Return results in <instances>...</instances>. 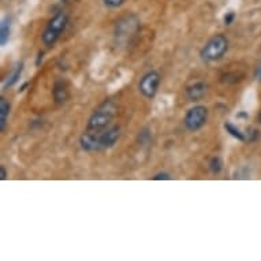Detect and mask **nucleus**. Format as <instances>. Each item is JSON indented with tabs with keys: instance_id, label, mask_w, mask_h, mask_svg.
<instances>
[{
	"instance_id": "nucleus-1",
	"label": "nucleus",
	"mask_w": 261,
	"mask_h": 261,
	"mask_svg": "<svg viewBox=\"0 0 261 261\" xmlns=\"http://www.w3.org/2000/svg\"><path fill=\"white\" fill-rule=\"evenodd\" d=\"M116 114H118V106L115 104V101L106 100L90 115L85 130L96 132V133L103 132V130L110 127L112 120L115 119Z\"/></svg>"
},
{
	"instance_id": "nucleus-2",
	"label": "nucleus",
	"mask_w": 261,
	"mask_h": 261,
	"mask_svg": "<svg viewBox=\"0 0 261 261\" xmlns=\"http://www.w3.org/2000/svg\"><path fill=\"white\" fill-rule=\"evenodd\" d=\"M69 23V15L64 11H58L54 17L48 21L45 29L41 33V41L45 47L51 48L54 47L58 40L60 39V36L63 35L64 30L67 28Z\"/></svg>"
},
{
	"instance_id": "nucleus-3",
	"label": "nucleus",
	"mask_w": 261,
	"mask_h": 261,
	"mask_svg": "<svg viewBox=\"0 0 261 261\" xmlns=\"http://www.w3.org/2000/svg\"><path fill=\"white\" fill-rule=\"evenodd\" d=\"M230 48V41L224 35H215L211 37L200 51V58L205 63H215L223 59Z\"/></svg>"
},
{
	"instance_id": "nucleus-4",
	"label": "nucleus",
	"mask_w": 261,
	"mask_h": 261,
	"mask_svg": "<svg viewBox=\"0 0 261 261\" xmlns=\"http://www.w3.org/2000/svg\"><path fill=\"white\" fill-rule=\"evenodd\" d=\"M140 29V21L137 15L128 14L119 18L115 23L114 35H115L116 43H127L130 37H133Z\"/></svg>"
},
{
	"instance_id": "nucleus-5",
	"label": "nucleus",
	"mask_w": 261,
	"mask_h": 261,
	"mask_svg": "<svg viewBox=\"0 0 261 261\" xmlns=\"http://www.w3.org/2000/svg\"><path fill=\"white\" fill-rule=\"evenodd\" d=\"M208 115H210L208 108L205 106H201V104H197L194 107L189 108L184 118L185 127L189 132L196 133V132L201 130L205 126L206 122H208Z\"/></svg>"
},
{
	"instance_id": "nucleus-6",
	"label": "nucleus",
	"mask_w": 261,
	"mask_h": 261,
	"mask_svg": "<svg viewBox=\"0 0 261 261\" xmlns=\"http://www.w3.org/2000/svg\"><path fill=\"white\" fill-rule=\"evenodd\" d=\"M160 84H162V75L156 70H150V71H146L141 78H140V82H138V92L145 97V99H154L156 94L159 92V88H160Z\"/></svg>"
},
{
	"instance_id": "nucleus-7",
	"label": "nucleus",
	"mask_w": 261,
	"mask_h": 261,
	"mask_svg": "<svg viewBox=\"0 0 261 261\" xmlns=\"http://www.w3.org/2000/svg\"><path fill=\"white\" fill-rule=\"evenodd\" d=\"M120 137H122V128L118 124L110 126V127L103 130V132H100V150H107L114 148L120 140Z\"/></svg>"
},
{
	"instance_id": "nucleus-8",
	"label": "nucleus",
	"mask_w": 261,
	"mask_h": 261,
	"mask_svg": "<svg viewBox=\"0 0 261 261\" xmlns=\"http://www.w3.org/2000/svg\"><path fill=\"white\" fill-rule=\"evenodd\" d=\"M99 136L100 133L85 130V132L81 134V137H80V146H81V149L85 150V152H89V153H92V152H99Z\"/></svg>"
},
{
	"instance_id": "nucleus-9",
	"label": "nucleus",
	"mask_w": 261,
	"mask_h": 261,
	"mask_svg": "<svg viewBox=\"0 0 261 261\" xmlns=\"http://www.w3.org/2000/svg\"><path fill=\"white\" fill-rule=\"evenodd\" d=\"M186 93V97H188L190 101L196 103V101H200L205 97V94L208 93V84L202 81L194 82L192 85H189L185 90Z\"/></svg>"
},
{
	"instance_id": "nucleus-10",
	"label": "nucleus",
	"mask_w": 261,
	"mask_h": 261,
	"mask_svg": "<svg viewBox=\"0 0 261 261\" xmlns=\"http://www.w3.org/2000/svg\"><path fill=\"white\" fill-rule=\"evenodd\" d=\"M52 97H54V101L56 104H59V106L67 103L70 93L69 86H67L64 80H56L55 84H54V88H52Z\"/></svg>"
},
{
	"instance_id": "nucleus-11",
	"label": "nucleus",
	"mask_w": 261,
	"mask_h": 261,
	"mask_svg": "<svg viewBox=\"0 0 261 261\" xmlns=\"http://www.w3.org/2000/svg\"><path fill=\"white\" fill-rule=\"evenodd\" d=\"M10 111H11V104L6 97H0V130L2 133H5L7 128V123H9Z\"/></svg>"
},
{
	"instance_id": "nucleus-12",
	"label": "nucleus",
	"mask_w": 261,
	"mask_h": 261,
	"mask_svg": "<svg viewBox=\"0 0 261 261\" xmlns=\"http://www.w3.org/2000/svg\"><path fill=\"white\" fill-rule=\"evenodd\" d=\"M22 71H23V63L22 62H19V63L15 66L13 69V71L7 75V78H6L5 84H3V89H9V88H13L15 84H17L18 81H19V78H21L22 75Z\"/></svg>"
},
{
	"instance_id": "nucleus-13",
	"label": "nucleus",
	"mask_w": 261,
	"mask_h": 261,
	"mask_svg": "<svg viewBox=\"0 0 261 261\" xmlns=\"http://www.w3.org/2000/svg\"><path fill=\"white\" fill-rule=\"evenodd\" d=\"M11 36V18L7 15L0 22V45L5 47Z\"/></svg>"
},
{
	"instance_id": "nucleus-14",
	"label": "nucleus",
	"mask_w": 261,
	"mask_h": 261,
	"mask_svg": "<svg viewBox=\"0 0 261 261\" xmlns=\"http://www.w3.org/2000/svg\"><path fill=\"white\" fill-rule=\"evenodd\" d=\"M223 127L226 130V133L228 134V136H231L234 140H237V141L240 142H246V133H244L237 124H234L232 122H224Z\"/></svg>"
},
{
	"instance_id": "nucleus-15",
	"label": "nucleus",
	"mask_w": 261,
	"mask_h": 261,
	"mask_svg": "<svg viewBox=\"0 0 261 261\" xmlns=\"http://www.w3.org/2000/svg\"><path fill=\"white\" fill-rule=\"evenodd\" d=\"M223 166L224 164H223L222 158H219V156H214L208 163V168H210L211 174H214V175H219L223 171Z\"/></svg>"
},
{
	"instance_id": "nucleus-16",
	"label": "nucleus",
	"mask_w": 261,
	"mask_h": 261,
	"mask_svg": "<svg viewBox=\"0 0 261 261\" xmlns=\"http://www.w3.org/2000/svg\"><path fill=\"white\" fill-rule=\"evenodd\" d=\"M101 2L108 9H119L126 3V0H101Z\"/></svg>"
},
{
	"instance_id": "nucleus-17",
	"label": "nucleus",
	"mask_w": 261,
	"mask_h": 261,
	"mask_svg": "<svg viewBox=\"0 0 261 261\" xmlns=\"http://www.w3.org/2000/svg\"><path fill=\"white\" fill-rule=\"evenodd\" d=\"M138 141H140V144H142V145H145V144H149V142H150V132L148 130V128H142L141 132H140V134H138Z\"/></svg>"
},
{
	"instance_id": "nucleus-18",
	"label": "nucleus",
	"mask_w": 261,
	"mask_h": 261,
	"mask_svg": "<svg viewBox=\"0 0 261 261\" xmlns=\"http://www.w3.org/2000/svg\"><path fill=\"white\" fill-rule=\"evenodd\" d=\"M236 13L234 11H227L224 15H223V23L226 26H231L232 23H234V21H236Z\"/></svg>"
},
{
	"instance_id": "nucleus-19",
	"label": "nucleus",
	"mask_w": 261,
	"mask_h": 261,
	"mask_svg": "<svg viewBox=\"0 0 261 261\" xmlns=\"http://www.w3.org/2000/svg\"><path fill=\"white\" fill-rule=\"evenodd\" d=\"M152 179L153 180H171L172 176L170 172L160 171V172H156V174L152 176Z\"/></svg>"
},
{
	"instance_id": "nucleus-20",
	"label": "nucleus",
	"mask_w": 261,
	"mask_h": 261,
	"mask_svg": "<svg viewBox=\"0 0 261 261\" xmlns=\"http://www.w3.org/2000/svg\"><path fill=\"white\" fill-rule=\"evenodd\" d=\"M260 138H261L260 132H258L257 128H250V133L246 136V141L254 142V141H257V140H260Z\"/></svg>"
},
{
	"instance_id": "nucleus-21",
	"label": "nucleus",
	"mask_w": 261,
	"mask_h": 261,
	"mask_svg": "<svg viewBox=\"0 0 261 261\" xmlns=\"http://www.w3.org/2000/svg\"><path fill=\"white\" fill-rule=\"evenodd\" d=\"M253 77H254V80H256L257 82H261V63L258 64V66L256 67V70H254Z\"/></svg>"
},
{
	"instance_id": "nucleus-22",
	"label": "nucleus",
	"mask_w": 261,
	"mask_h": 261,
	"mask_svg": "<svg viewBox=\"0 0 261 261\" xmlns=\"http://www.w3.org/2000/svg\"><path fill=\"white\" fill-rule=\"evenodd\" d=\"M7 178H9V172H7L5 166H0V179L6 180Z\"/></svg>"
},
{
	"instance_id": "nucleus-23",
	"label": "nucleus",
	"mask_w": 261,
	"mask_h": 261,
	"mask_svg": "<svg viewBox=\"0 0 261 261\" xmlns=\"http://www.w3.org/2000/svg\"><path fill=\"white\" fill-rule=\"evenodd\" d=\"M28 85H29V82H25V84H23V85H22L19 89H18V93H22V92H25L26 86H28Z\"/></svg>"
},
{
	"instance_id": "nucleus-24",
	"label": "nucleus",
	"mask_w": 261,
	"mask_h": 261,
	"mask_svg": "<svg viewBox=\"0 0 261 261\" xmlns=\"http://www.w3.org/2000/svg\"><path fill=\"white\" fill-rule=\"evenodd\" d=\"M40 60H43V52H39V55H37V62H36V66H40Z\"/></svg>"
},
{
	"instance_id": "nucleus-25",
	"label": "nucleus",
	"mask_w": 261,
	"mask_h": 261,
	"mask_svg": "<svg viewBox=\"0 0 261 261\" xmlns=\"http://www.w3.org/2000/svg\"><path fill=\"white\" fill-rule=\"evenodd\" d=\"M258 122H260V126H261V112H260V115H258Z\"/></svg>"
},
{
	"instance_id": "nucleus-26",
	"label": "nucleus",
	"mask_w": 261,
	"mask_h": 261,
	"mask_svg": "<svg viewBox=\"0 0 261 261\" xmlns=\"http://www.w3.org/2000/svg\"><path fill=\"white\" fill-rule=\"evenodd\" d=\"M60 2H62V3H67L69 0H60Z\"/></svg>"
}]
</instances>
